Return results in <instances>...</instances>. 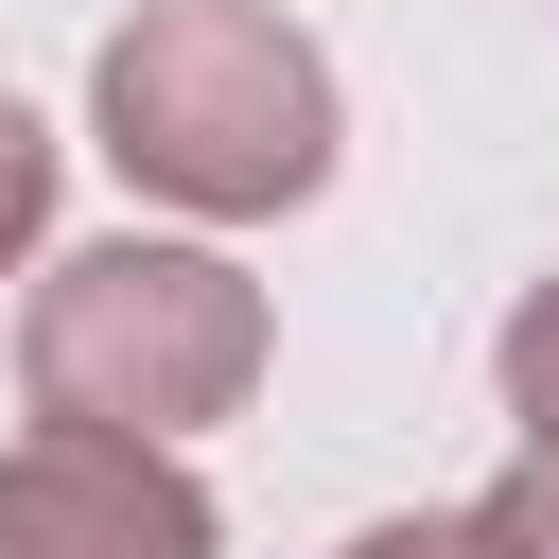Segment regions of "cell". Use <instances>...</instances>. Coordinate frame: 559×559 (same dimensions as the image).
<instances>
[{
	"label": "cell",
	"mask_w": 559,
	"mask_h": 559,
	"mask_svg": "<svg viewBox=\"0 0 559 559\" xmlns=\"http://www.w3.org/2000/svg\"><path fill=\"white\" fill-rule=\"evenodd\" d=\"M87 140L175 227H280V210L332 192L349 87H332V52L280 0H140L87 52Z\"/></svg>",
	"instance_id": "6da1fadb"
},
{
	"label": "cell",
	"mask_w": 559,
	"mask_h": 559,
	"mask_svg": "<svg viewBox=\"0 0 559 559\" xmlns=\"http://www.w3.org/2000/svg\"><path fill=\"white\" fill-rule=\"evenodd\" d=\"M280 367V314L262 280L210 245V227H122V245H70L35 262L17 297V402L52 437H140V454H192L210 419H245Z\"/></svg>",
	"instance_id": "7a4b0ae2"
},
{
	"label": "cell",
	"mask_w": 559,
	"mask_h": 559,
	"mask_svg": "<svg viewBox=\"0 0 559 559\" xmlns=\"http://www.w3.org/2000/svg\"><path fill=\"white\" fill-rule=\"evenodd\" d=\"M0 559H227L192 454L140 437H0Z\"/></svg>",
	"instance_id": "3957f363"
},
{
	"label": "cell",
	"mask_w": 559,
	"mask_h": 559,
	"mask_svg": "<svg viewBox=\"0 0 559 559\" xmlns=\"http://www.w3.org/2000/svg\"><path fill=\"white\" fill-rule=\"evenodd\" d=\"M489 384H507L524 454H559V280H524V297H507V332H489Z\"/></svg>",
	"instance_id": "277c9868"
},
{
	"label": "cell",
	"mask_w": 559,
	"mask_h": 559,
	"mask_svg": "<svg viewBox=\"0 0 559 559\" xmlns=\"http://www.w3.org/2000/svg\"><path fill=\"white\" fill-rule=\"evenodd\" d=\"M35 245H52V122L0 87V280H35Z\"/></svg>",
	"instance_id": "5b68a950"
},
{
	"label": "cell",
	"mask_w": 559,
	"mask_h": 559,
	"mask_svg": "<svg viewBox=\"0 0 559 559\" xmlns=\"http://www.w3.org/2000/svg\"><path fill=\"white\" fill-rule=\"evenodd\" d=\"M454 524H472V559H559V454H524V472H489V489H472Z\"/></svg>",
	"instance_id": "8992f818"
},
{
	"label": "cell",
	"mask_w": 559,
	"mask_h": 559,
	"mask_svg": "<svg viewBox=\"0 0 559 559\" xmlns=\"http://www.w3.org/2000/svg\"><path fill=\"white\" fill-rule=\"evenodd\" d=\"M332 559H472V524H454V507H419V524H367V542H332Z\"/></svg>",
	"instance_id": "52a82bcc"
}]
</instances>
